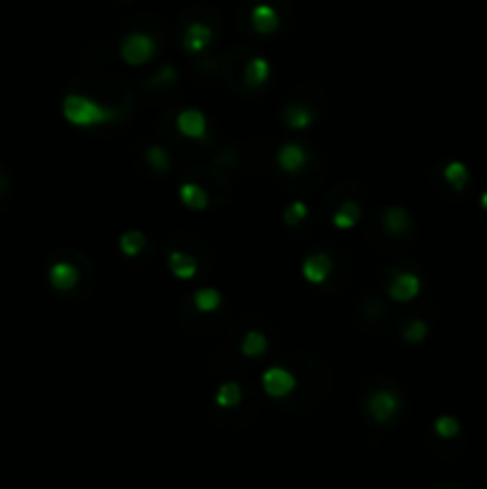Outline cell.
Here are the masks:
<instances>
[{
	"label": "cell",
	"instance_id": "10",
	"mask_svg": "<svg viewBox=\"0 0 487 489\" xmlns=\"http://www.w3.org/2000/svg\"><path fill=\"white\" fill-rule=\"evenodd\" d=\"M167 265H170L174 277L179 279H191L196 274V260L191 255L182 253V250H172L170 258H167Z\"/></svg>",
	"mask_w": 487,
	"mask_h": 489
},
{
	"label": "cell",
	"instance_id": "24",
	"mask_svg": "<svg viewBox=\"0 0 487 489\" xmlns=\"http://www.w3.org/2000/svg\"><path fill=\"white\" fill-rule=\"evenodd\" d=\"M426 337H428V325L423 322V320H414V322L406 325L404 339L409 342V344H418V342L426 339Z\"/></svg>",
	"mask_w": 487,
	"mask_h": 489
},
{
	"label": "cell",
	"instance_id": "17",
	"mask_svg": "<svg viewBox=\"0 0 487 489\" xmlns=\"http://www.w3.org/2000/svg\"><path fill=\"white\" fill-rule=\"evenodd\" d=\"M265 349H267V342L260 332H248L241 342V351L248 356V358H258V356H263Z\"/></svg>",
	"mask_w": 487,
	"mask_h": 489
},
{
	"label": "cell",
	"instance_id": "6",
	"mask_svg": "<svg viewBox=\"0 0 487 489\" xmlns=\"http://www.w3.org/2000/svg\"><path fill=\"white\" fill-rule=\"evenodd\" d=\"M418 291H421V279H418L416 274H409V272L397 274V277L392 279V284H390V296L402 301V303L416 298Z\"/></svg>",
	"mask_w": 487,
	"mask_h": 489
},
{
	"label": "cell",
	"instance_id": "8",
	"mask_svg": "<svg viewBox=\"0 0 487 489\" xmlns=\"http://www.w3.org/2000/svg\"><path fill=\"white\" fill-rule=\"evenodd\" d=\"M277 160L284 172H299L306 165V160H308V153H306V148L299 146V143H287V146L279 148Z\"/></svg>",
	"mask_w": 487,
	"mask_h": 489
},
{
	"label": "cell",
	"instance_id": "22",
	"mask_svg": "<svg viewBox=\"0 0 487 489\" xmlns=\"http://www.w3.org/2000/svg\"><path fill=\"white\" fill-rule=\"evenodd\" d=\"M435 432L442 437V440H454V437L461 432V425L457 418L452 416H440L435 420Z\"/></svg>",
	"mask_w": 487,
	"mask_h": 489
},
{
	"label": "cell",
	"instance_id": "26",
	"mask_svg": "<svg viewBox=\"0 0 487 489\" xmlns=\"http://www.w3.org/2000/svg\"><path fill=\"white\" fill-rule=\"evenodd\" d=\"M148 162H151L153 170H158V172L170 167V158H167V153L160 146H153L151 150H148Z\"/></svg>",
	"mask_w": 487,
	"mask_h": 489
},
{
	"label": "cell",
	"instance_id": "3",
	"mask_svg": "<svg viewBox=\"0 0 487 489\" xmlns=\"http://www.w3.org/2000/svg\"><path fill=\"white\" fill-rule=\"evenodd\" d=\"M294 387H296V380L289 370L275 366V368H267L263 373V390L267 397H272V399L287 397Z\"/></svg>",
	"mask_w": 487,
	"mask_h": 489
},
{
	"label": "cell",
	"instance_id": "5",
	"mask_svg": "<svg viewBox=\"0 0 487 489\" xmlns=\"http://www.w3.org/2000/svg\"><path fill=\"white\" fill-rule=\"evenodd\" d=\"M48 279H51L53 289L67 291V289H72V286L77 284L79 272H77V267H74L72 262L60 260V262H53L51 270H48Z\"/></svg>",
	"mask_w": 487,
	"mask_h": 489
},
{
	"label": "cell",
	"instance_id": "15",
	"mask_svg": "<svg viewBox=\"0 0 487 489\" xmlns=\"http://www.w3.org/2000/svg\"><path fill=\"white\" fill-rule=\"evenodd\" d=\"M244 74H246L248 86H260V84H265L267 77H270V65H267V60L263 58H253L246 65V72Z\"/></svg>",
	"mask_w": 487,
	"mask_h": 489
},
{
	"label": "cell",
	"instance_id": "21",
	"mask_svg": "<svg viewBox=\"0 0 487 489\" xmlns=\"http://www.w3.org/2000/svg\"><path fill=\"white\" fill-rule=\"evenodd\" d=\"M359 217H361V210H359V205H354V203H344L339 208V212L335 215V224L339 229H351L356 222H359Z\"/></svg>",
	"mask_w": 487,
	"mask_h": 489
},
{
	"label": "cell",
	"instance_id": "28",
	"mask_svg": "<svg viewBox=\"0 0 487 489\" xmlns=\"http://www.w3.org/2000/svg\"><path fill=\"white\" fill-rule=\"evenodd\" d=\"M3 189H5V177L0 174V193H3Z\"/></svg>",
	"mask_w": 487,
	"mask_h": 489
},
{
	"label": "cell",
	"instance_id": "20",
	"mask_svg": "<svg viewBox=\"0 0 487 489\" xmlns=\"http://www.w3.org/2000/svg\"><path fill=\"white\" fill-rule=\"evenodd\" d=\"M215 401H217V406H224V409H232V406H236L241 401L239 385H236V382H224V385L215 394Z\"/></svg>",
	"mask_w": 487,
	"mask_h": 489
},
{
	"label": "cell",
	"instance_id": "11",
	"mask_svg": "<svg viewBox=\"0 0 487 489\" xmlns=\"http://www.w3.org/2000/svg\"><path fill=\"white\" fill-rule=\"evenodd\" d=\"M210 43V29L205 24H191L186 29L184 36V46L191 50V53H201V50Z\"/></svg>",
	"mask_w": 487,
	"mask_h": 489
},
{
	"label": "cell",
	"instance_id": "14",
	"mask_svg": "<svg viewBox=\"0 0 487 489\" xmlns=\"http://www.w3.org/2000/svg\"><path fill=\"white\" fill-rule=\"evenodd\" d=\"M411 227V217L404 208H387L385 212V229L392 234H402Z\"/></svg>",
	"mask_w": 487,
	"mask_h": 489
},
{
	"label": "cell",
	"instance_id": "25",
	"mask_svg": "<svg viewBox=\"0 0 487 489\" xmlns=\"http://www.w3.org/2000/svg\"><path fill=\"white\" fill-rule=\"evenodd\" d=\"M306 215H308V208H306V203H301V200H296V203H291L289 208L284 210V222L294 227V224L301 222Z\"/></svg>",
	"mask_w": 487,
	"mask_h": 489
},
{
	"label": "cell",
	"instance_id": "2",
	"mask_svg": "<svg viewBox=\"0 0 487 489\" xmlns=\"http://www.w3.org/2000/svg\"><path fill=\"white\" fill-rule=\"evenodd\" d=\"M155 53V41L146 34H129L122 41V58L129 65H143L153 58Z\"/></svg>",
	"mask_w": 487,
	"mask_h": 489
},
{
	"label": "cell",
	"instance_id": "9",
	"mask_svg": "<svg viewBox=\"0 0 487 489\" xmlns=\"http://www.w3.org/2000/svg\"><path fill=\"white\" fill-rule=\"evenodd\" d=\"M301 272H303V277L308 279V282L318 284V282H323L330 272H332V262H330L327 255H323V253L311 255V258L303 262Z\"/></svg>",
	"mask_w": 487,
	"mask_h": 489
},
{
	"label": "cell",
	"instance_id": "27",
	"mask_svg": "<svg viewBox=\"0 0 487 489\" xmlns=\"http://www.w3.org/2000/svg\"><path fill=\"white\" fill-rule=\"evenodd\" d=\"M480 205H483V208L487 210V191L483 193V196H480Z\"/></svg>",
	"mask_w": 487,
	"mask_h": 489
},
{
	"label": "cell",
	"instance_id": "7",
	"mask_svg": "<svg viewBox=\"0 0 487 489\" xmlns=\"http://www.w3.org/2000/svg\"><path fill=\"white\" fill-rule=\"evenodd\" d=\"M177 129L182 131L184 136H189V139H201L205 134V117L193 108L182 110L177 115Z\"/></svg>",
	"mask_w": 487,
	"mask_h": 489
},
{
	"label": "cell",
	"instance_id": "12",
	"mask_svg": "<svg viewBox=\"0 0 487 489\" xmlns=\"http://www.w3.org/2000/svg\"><path fill=\"white\" fill-rule=\"evenodd\" d=\"M179 198H182V203L191 210H203L205 205H208V193H205L203 186H198V184H184L182 189H179Z\"/></svg>",
	"mask_w": 487,
	"mask_h": 489
},
{
	"label": "cell",
	"instance_id": "1",
	"mask_svg": "<svg viewBox=\"0 0 487 489\" xmlns=\"http://www.w3.org/2000/svg\"><path fill=\"white\" fill-rule=\"evenodd\" d=\"M62 115L74 127H96V124L115 122L120 117V112L105 108V105L86 96H79V93H70L62 100Z\"/></svg>",
	"mask_w": 487,
	"mask_h": 489
},
{
	"label": "cell",
	"instance_id": "18",
	"mask_svg": "<svg viewBox=\"0 0 487 489\" xmlns=\"http://www.w3.org/2000/svg\"><path fill=\"white\" fill-rule=\"evenodd\" d=\"M445 177L454 189L461 191V189H466L471 174H468V167L464 165V162H449V165L445 167Z\"/></svg>",
	"mask_w": 487,
	"mask_h": 489
},
{
	"label": "cell",
	"instance_id": "19",
	"mask_svg": "<svg viewBox=\"0 0 487 489\" xmlns=\"http://www.w3.org/2000/svg\"><path fill=\"white\" fill-rule=\"evenodd\" d=\"M220 291L210 289V286H205V289H198L196 294H193V303H196V308L201 313H210L215 310L217 306H220Z\"/></svg>",
	"mask_w": 487,
	"mask_h": 489
},
{
	"label": "cell",
	"instance_id": "23",
	"mask_svg": "<svg viewBox=\"0 0 487 489\" xmlns=\"http://www.w3.org/2000/svg\"><path fill=\"white\" fill-rule=\"evenodd\" d=\"M143 246H146V236L141 231H127V234H122L120 248L124 255H136Z\"/></svg>",
	"mask_w": 487,
	"mask_h": 489
},
{
	"label": "cell",
	"instance_id": "13",
	"mask_svg": "<svg viewBox=\"0 0 487 489\" xmlns=\"http://www.w3.org/2000/svg\"><path fill=\"white\" fill-rule=\"evenodd\" d=\"M284 120L291 129H308L311 122H313V112L306 105H289L284 110Z\"/></svg>",
	"mask_w": 487,
	"mask_h": 489
},
{
	"label": "cell",
	"instance_id": "4",
	"mask_svg": "<svg viewBox=\"0 0 487 489\" xmlns=\"http://www.w3.org/2000/svg\"><path fill=\"white\" fill-rule=\"evenodd\" d=\"M397 409H399V399L392 392H378L368 399V413L378 423H387L397 413Z\"/></svg>",
	"mask_w": 487,
	"mask_h": 489
},
{
	"label": "cell",
	"instance_id": "16",
	"mask_svg": "<svg viewBox=\"0 0 487 489\" xmlns=\"http://www.w3.org/2000/svg\"><path fill=\"white\" fill-rule=\"evenodd\" d=\"M251 22H253V27L258 31L270 34V31L277 27V15H275V10L267 8V5H258V8L253 10V15H251Z\"/></svg>",
	"mask_w": 487,
	"mask_h": 489
}]
</instances>
